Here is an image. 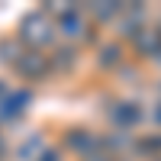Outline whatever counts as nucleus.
<instances>
[{"label": "nucleus", "mask_w": 161, "mask_h": 161, "mask_svg": "<svg viewBox=\"0 0 161 161\" xmlns=\"http://www.w3.org/2000/svg\"><path fill=\"white\" fill-rule=\"evenodd\" d=\"M52 39H55V23L48 19V13L36 10V13H29V16L19 23L16 42L26 45V52H42L45 45H52Z\"/></svg>", "instance_id": "f257e3e1"}, {"label": "nucleus", "mask_w": 161, "mask_h": 161, "mask_svg": "<svg viewBox=\"0 0 161 161\" xmlns=\"http://www.w3.org/2000/svg\"><path fill=\"white\" fill-rule=\"evenodd\" d=\"M13 71H16L23 80H32V84H39V80H45L52 74V61L48 55H42V52H26L16 58V64H13Z\"/></svg>", "instance_id": "f03ea898"}, {"label": "nucleus", "mask_w": 161, "mask_h": 161, "mask_svg": "<svg viewBox=\"0 0 161 161\" xmlns=\"http://www.w3.org/2000/svg\"><path fill=\"white\" fill-rule=\"evenodd\" d=\"M58 29L64 32V39H90L93 42V32H87V19L80 7H64L58 13Z\"/></svg>", "instance_id": "7ed1b4c3"}, {"label": "nucleus", "mask_w": 161, "mask_h": 161, "mask_svg": "<svg viewBox=\"0 0 161 161\" xmlns=\"http://www.w3.org/2000/svg\"><path fill=\"white\" fill-rule=\"evenodd\" d=\"M32 103V90H13V93H7L3 100H0V119H16V116H23V110Z\"/></svg>", "instance_id": "20e7f679"}, {"label": "nucleus", "mask_w": 161, "mask_h": 161, "mask_svg": "<svg viewBox=\"0 0 161 161\" xmlns=\"http://www.w3.org/2000/svg\"><path fill=\"white\" fill-rule=\"evenodd\" d=\"M110 119L116 123L119 132H129L132 126H139V123H142V110H139L136 103H116V110L110 113Z\"/></svg>", "instance_id": "39448f33"}, {"label": "nucleus", "mask_w": 161, "mask_h": 161, "mask_svg": "<svg viewBox=\"0 0 161 161\" xmlns=\"http://www.w3.org/2000/svg\"><path fill=\"white\" fill-rule=\"evenodd\" d=\"M64 148L77 152L80 158H90L93 148H100V139H93L90 132H84V129H74V132H68V139H64Z\"/></svg>", "instance_id": "423d86ee"}, {"label": "nucleus", "mask_w": 161, "mask_h": 161, "mask_svg": "<svg viewBox=\"0 0 161 161\" xmlns=\"http://www.w3.org/2000/svg\"><path fill=\"white\" fill-rule=\"evenodd\" d=\"M48 61H52V71H71L77 64V48L74 45H64V48L55 52V55H48Z\"/></svg>", "instance_id": "0eeeda50"}, {"label": "nucleus", "mask_w": 161, "mask_h": 161, "mask_svg": "<svg viewBox=\"0 0 161 161\" xmlns=\"http://www.w3.org/2000/svg\"><path fill=\"white\" fill-rule=\"evenodd\" d=\"M136 45H139L142 55H155V52L161 48V36H158V29H142V32L136 36Z\"/></svg>", "instance_id": "6e6552de"}, {"label": "nucleus", "mask_w": 161, "mask_h": 161, "mask_svg": "<svg viewBox=\"0 0 161 161\" xmlns=\"http://www.w3.org/2000/svg\"><path fill=\"white\" fill-rule=\"evenodd\" d=\"M23 55V45L16 42L13 36L0 39V64H16V58Z\"/></svg>", "instance_id": "1a4fd4ad"}, {"label": "nucleus", "mask_w": 161, "mask_h": 161, "mask_svg": "<svg viewBox=\"0 0 161 161\" xmlns=\"http://www.w3.org/2000/svg\"><path fill=\"white\" fill-rule=\"evenodd\" d=\"M42 148H45V139H42V136H32V139L16 152V158H19V161H32V158L42 155Z\"/></svg>", "instance_id": "9d476101"}, {"label": "nucleus", "mask_w": 161, "mask_h": 161, "mask_svg": "<svg viewBox=\"0 0 161 161\" xmlns=\"http://www.w3.org/2000/svg\"><path fill=\"white\" fill-rule=\"evenodd\" d=\"M90 13H93V19L106 23V19H113V16L123 13V3H90Z\"/></svg>", "instance_id": "9b49d317"}, {"label": "nucleus", "mask_w": 161, "mask_h": 161, "mask_svg": "<svg viewBox=\"0 0 161 161\" xmlns=\"http://www.w3.org/2000/svg\"><path fill=\"white\" fill-rule=\"evenodd\" d=\"M136 152H139L142 158H158V155H161V136H148V139H142V142L136 145Z\"/></svg>", "instance_id": "f8f14e48"}, {"label": "nucleus", "mask_w": 161, "mask_h": 161, "mask_svg": "<svg viewBox=\"0 0 161 161\" xmlns=\"http://www.w3.org/2000/svg\"><path fill=\"white\" fill-rule=\"evenodd\" d=\"M119 58H123V45H103L100 48V68H113V64H119Z\"/></svg>", "instance_id": "ddd939ff"}, {"label": "nucleus", "mask_w": 161, "mask_h": 161, "mask_svg": "<svg viewBox=\"0 0 161 161\" xmlns=\"http://www.w3.org/2000/svg\"><path fill=\"white\" fill-rule=\"evenodd\" d=\"M39 161H61V152H58V148H48V152H42Z\"/></svg>", "instance_id": "4468645a"}, {"label": "nucleus", "mask_w": 161, "mask_h": 161, "mask_svg": "<svg viewBox=\"0 0 161 161\" xmlns=\"http://www.w3.org/2000/svg\"><path fill=\"white\" fill-rule=\"evenodd\" d=\"M84 161H110V155H90V158H84Z\"/></svg>", "instance_id": "2eb2a0df"}, {"label": "nucleus", "mask_w": 161, "mask_h": 161, "mask_svg": "<svg viewBox=\"0 0 161 161\" xmlns=\"http://www.w3.org/2000/svg\"><path fill=\"white\" fill-rule=\"evenodd\" d=\"M7 93H10V87H7V80H0V100H3Z\"/></svg>", "instance_id": "dca6fc26"}, {"label": "nucleus", "mask_w": 161, "mask_h": 161, "mask_svg": "<svg viewBox=\"0 0 161 161\" xmlns=\"http://www.w3.org/2000/svg\"><path fill=\"white\" fill-rule=\"evenodd\" d=\"M155 119H158V126H161V103H158V110H155Z\"/></svg>", "instance_id": "f3484780"}, {"label": "nucleus", "mask_w": 161, "mask_h": 161, "mask_svg": "<svg viewBox=\"0 0 161 161\" xmlns=\"http://www.w3.org/2000/svg\"><path fill=\"white\" fill-rule=\"evenodd\" d=\"M158 36H161V23H158Z\"/></svg>", "instance_id": "a211bd4d"}, {"label": "nucleus", "mask_w": 161, "mask_h": 161, "mask_svg": "<svg viewBox=\"0 0 161 161\" xmlns=\"http://www.w3.org/2000/svg\"><path fill=\"white\" fill-rule=\"evenodd\" d=\"M158 161H161V158H158Z\"/></svg>", "instance_id": "6ab92c4d"}]
</instances>
